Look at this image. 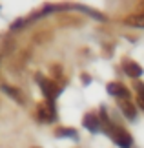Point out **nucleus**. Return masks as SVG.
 Instances as JSON below:
<instances>
[{
	"mask_svg": "<svg viewBox=\"0 0 144 148\" xmlns=\"http://www.w3.org/2000/svg\"><path fill=\"white\" fill-rule=\"evenodd\" d=\"M108 93L113 95V97H117V95H119V84H117V82L108 84Z\"/></svg>",
	"mask_w": 144,
	"mask_h": 148,
	"instance_id": "nucleus-10",
	"label": "nucleus"
},
{
	"mask_svg": "<svg viewBox=\"0 0 144 148\" xmlns=\"http://www.w3.org/2000/svg\"><path fill=\"white\" fill-rule=\"evenodd\" d=\"M82 124H84V128H88L89 132H93V134H97L100 130V121L97 119L93 113H88V115H84V121H82Z\"/></svg>",
	"mask_w": 144,
	"mask_h": 148,
	"instance_id": "nucleus-5",
	"label": "nucleus"
},
{
	"mask_svg": "<svg viewBox=\"0 0 144 148\" xmlns=\"http://www.w3.org/2000/svg\"><path fill=\"white\" fill-rule=\"evenodd\" d=\"M124 71L128 73L130 77H133V79H139L142 75V68L137 64V62H133V60H124Z\"/></svg>",
	"mask_w": 144,
	"mask_h": 148,
	"instance_id": "nucleus-4",
	"label": "nucleus"
},
{
	"mask_svg": "<svg viewBox=\"0 0 144 148\" xmlns=\"http://www.w3.org/2000/svg\"><path fill=\"white\" fill-rule=\"evenodd\" d=\"M117 97L122 101V99H130V92H128V88H124L122 84H119V95Z\"/></svg>",
	"mask_w": 144,
	"mask_h": 148,
	"instance_id": "nucleus-9",
	"label": "nucleus"
},
{
	"mask_svg": "<svg viewBox=\"0 0 144 148\" xmlns=\"http://www.w3.org/2000/svg\"><path fill=\"white\" fill-rule=\"evenodd\" d=\"M82 81H84L86 84H88V82H89V77H88V75H82Z\"/></svg>",
	"mask_w": 144,
	"mask_h": 148,
	"instance_id": "nucleus-14",
	"label": "nucleus"
},
{
	"mask_svg": "<svg viewBox=\"0 0 144 148\" xmlns=\"http://www.w3.org/2000/svg\"><path fill=\"white\" fill-rule=\"evenodd\" d=\"M37 79H38V84H40V88H42L44 95L48 97V101H53L57 97V93H59L57 84L51 81V79H44V77H40V75H37Z\"/></svg>",
	"mask_w": 144,
	"mask_h": 148,
	"instance_id": "nucleus-1",
	"label": "nucleus"
},
{
	"mask_svg": "<svg viewBox=\"0 0 144 148\" xmlns=\"http://www.w3.org/2000/svg\"><path fill=\"white\" fill-rule=\"evenodd\" d=\"M57 135H70V137H77L75 130H57Z\"/></svg>",
	"mask_w": 144,
	"mask_h": 148,
	"instance_id": "nucleus-11",
	"label": "nucleus"
},
{
	"mask_svg": "<svg viewBox=\"0 0 144 148\" xmlns=\"http://www.w3.org/2000/svg\"><path fill=\"white\" fill-rule=\"evenodd\" d=\"M126 24L133 26V27H144V13H137V15H130L126 16Z\"/></svg>",
	"mask_w": 144,
	"mask_h": 148,
	"instance_id": "nucleus-7",
	"label": "nucleus"
},
{
	"mask_svg": "<svg viewBox=\"0 0 144 148\" xmlns=\"http://www.w3.org/2000/svg\"><path fill=\"white\" fill-rule=\"evenodd\" d=\"M119 106H120V110H122V113L128 119H133L137 115V112H135V106H133V102H131L130 99H122V101H119Z\"/></svg>",
	"mask_w": 144,
	"mask_h": 148,
	"instance_id": "nucleus-6",
	"label": "nucleus"
},
{
	"mask_svg": "<svg viewBox=\"0 0 144 148\" xmlns=\"http://www.w3.org/2000/svg\"><path fill=\"white\" fill-rule=\"evenodd\" d=\"M137 104H139L142 110H144V97H137Z\"/></svg>",
	"mask_w": 144,
	"mask_h": 148,
	"instance_id": "nucleus-13",
	"label": "nucleus"
},
{
	"mask_svg": "<svg viewBox=\"0 0 144 148\" xmlns=\"http://www.w3.org/2000/svg\"><path fill=\"white\" fill-rule=\"evenodd\" d=\"M111 137H113V141L120 148H130L131 146V135L126 132V130H122V128H115V132H113Z\"/></svg>",
	"mask_w": 144,
	"mask_h": 148,
	"instance_id": "nucleus-2",
	"label": "nucleus"
},
{
	"mask_svg": "<svg viewBox=\"0 0 144 148\" xmlns=\"http://www.w3.org/2000/svg\"><path fill=\"white\" fill-rule=\"evenodd\" d=\"M38 117L42 119V121H53V119H55L53 101H49L48 104H38Z\"/></svg>",
	"mask_w": 144,
	"mask_h": 148,
	"instance_id": "nucleus-3",
	"label": "nucleus"
},
{
	"mask_svg": "<svg viewBox=\"0 0 144 148\" xmlns=\"http://www.w3.org/2000/svg\"><path fill=\"white\" fill-rule=\"evenodd\" d=\"M135 90L139 92V97H144V84H142V82L137 81V82H135Z\"/></svg>",
	"mask_w": 144,
	"mask_h": 148,
	"instance_id": "nucleus-12",
	"label": "nucleus"
},
{
	"mask_svg": "<svg viewBox=\"0 0 144 148\" xmlns=\"http://www.w3.org/2000/svg\"><path fill=\"white\" fill-rule=\"evenodd\" d=\"M2 90H4L5 93H9V97H13L16 102L24 104V97H22V92H20L18 88H11V86H5V84H4V86H2Z\"/></svg>",
	"mask_w": 144,
	"mask_h": 148,
	"instance_id": "nucleus-8",
	"label": "nucleus"
}]
</instances>
